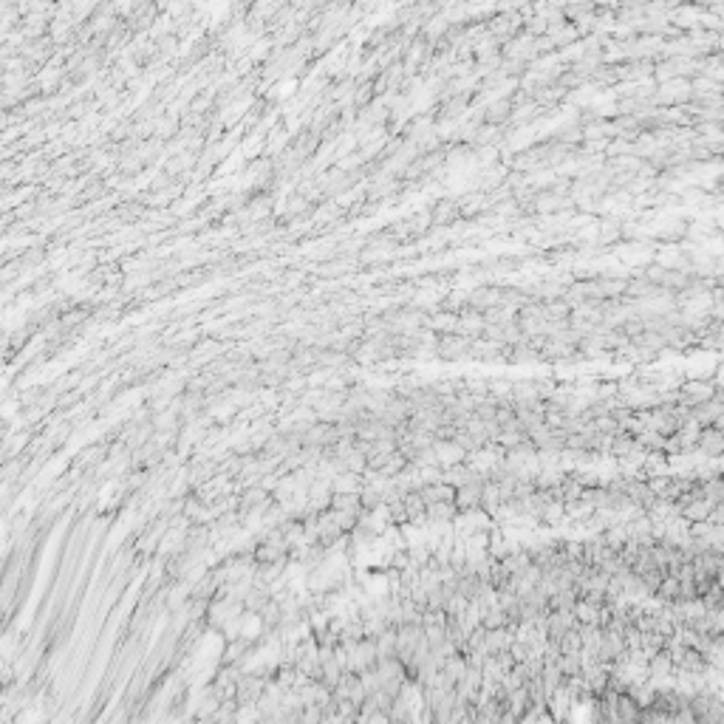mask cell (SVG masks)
<instances>
[{"mask_svg":"<svg viewBox=\"0 0 724 724\" xmlns=\"http://www.w3.org/2000/svg\"><path fill=\"white\" fill-rule=\"evenodd\" d=\"M470 348H473V340L459 337V334H444V337L436 342V351H439V357H444V360L464 357V354H470Z\"/></svg>","mask_w":724,"mask_h":724,"instance_id":"obj_1","label":"cell"},{"mask_svg":"<svg viewBox=\"0 0 724 724\" xmlns=\"http://www.w3.org/2000/svg\"><path fill=\"white\" fill-rule=\"evenodd\" d=\"M722 430L719 427H699V436H696V447L708 456H719L722 453Z\"/></svg>","mask_w":724,"mask_h":724,"instance_id":"obj_2","label":"cell"},{"mask_svg":"<svg viewBox=\"0 0 724 724\" xmlns=\"http://www.w3.org/2000/svg\"><path fill=\"white\" fill-rule=\"evenodd\" d=\"M459 215V204L456 201H439L436 207H433V213H430V224H450L453 218Z\"/></svg>","mask_w":724,"mask_h":724,"instance_id":"obj_3","label":"cell"},{"mask_svg":"<svg viewBox=\"0 0 724 724\" xmlns=\"http://www.w3.org/2000/svg\"><path fill=\"white\" fill-rule=\"evenodd\" d=\"M424 518L430 521H453L456 518V504H427Z\"/></svg>","mask_w":724,"mask_h":724,"instance_id":"obj_4","label":"cell"}]
</instances>
